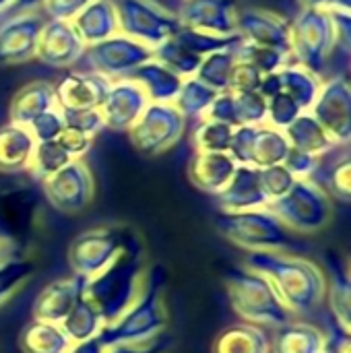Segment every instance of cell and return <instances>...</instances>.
<instances>
[{
	"mask_svg": "<svg viewBox=\"0 0 351 353\" xmlns=\"http://www.w3.org/2000/svg\"><path fill=\"white\" fill-rule=\"evenodd\" d=\"M244 265L265 275L292 312L308 314L317 310L327 294L325 275L310 261L283 252L254 250L246 254Z\"/></svg>",
	"mask_w": 351,
	"mask_h": 353,
	"instance_id": "cell-1",
	"label": "cell"
},
{
	"mask_svg": "<svg viewBox=\"0 0 351 353\" xmlns=\"http://www.w3.org/2000/svg\"><path fill=\"white\" fill-rule=\"evenodd\" d=\"M143 267V246L134 236L103 271L87 279L85 298L97 308L106 327L112 325L137 300Z\"/></svg>",
	"mask_w": 351,
	"mask_h": 353,
	"instance_id": "cell-2",
	"label": "cell"
},
{
	"mask_svg": "<svg viewBox=\"0 0 351 353\" xmlns=\"http://www.w3.org/2000/svg\"><path fill=\"white\" fill-rule=\"evenodd\" d=\"M163 288L166 271L161 267L151 269L143 285V292L137 296V300L97 335L103 350L149 341L166 329L168 321L163 310Z\"/></svg>",
	"mask_w": 351,
	"mask_h": 353,
	"instance_id": "cell-3",
	"label": "cell"
},
{
	"mask_svg": "<svg viewBox=\"0 0 351 353\" xmlns=\"http://www.w3.org/2000/svg\"><path fill=\"white\" fill-rule=\"evenodd\" d=\"M232 310L250 325L281 327L292 321V310L279 298L271 281L252 269H230L223 277Z\"/></svg>",
	"mask_w": 351,
	"mask_h": 353,
	"instance_id": "cell-4",
	"label": "cell"
},
{
	"mask_svg": "<svg viewBox=\"0 0 351 353\" xmlns=\"http://www.w3.org/2000/svg\"><path fill=\"white\" fill-rule=\"evenodd\" d=\"M217 230L234 244L254 250L283 252L298 248V242L292 236V230L269 209H250V211H221L215 219Z\"/></svg>",
	"mask_w": 351,
	"mask_h": 353,
	"instance_id": "cell-5",
	"label": "cell"
},
{
	"mask_svg": "<svg viewBox=\"0 0 351 353\" xmlns=\"http://www.w3.org/2000/svg\"><path fill=\"white\" fill-rule=\"evenodd\" d=\"M290 48L300 66L321 74L335 52V31L327 8H300L290 21Z\"/></svg>",
	"mask_w": 351,
	"mask_h": 353,
	"instance_id": "cell-6",
	"label": "cell"
},
{
	"mask_svg": "<svg viewBox=\"0 0 351 353\" xmlns=\"http://www.w3.org/2000/svg\"><path fill=\"white\" fill-rule=\"evenodd\" d=\"M134 238L128 228L108 225L79 234L68 246V265L79 277H93L103 271Z\"/></svg>",
	"mask_w": 351,
	"mask_h": 353,
	"instance_id": "cell-7",
	"label": "cell"
},
{
	"mask_svg": "<svg viewBox=\"0 0 351 353\" xmlns=\"http://www.w3.org/2000/svg\"><path fill=\"white\" fill-rule=\"evenodd\" d=\"M269 209L290 228L304 234L323 230L331 219L329 194L308 178H298L290 192L271 203Z\"/></svg>",
	"mask_w": 351,
	"mask_h": 353,
	"instance_id": "cell-8",
	"label": "cell"
},
{
	"mask_svg": "<svg viewBox=\"0 0 351 353\" xmlns=\"http://www.w3.org/2000/svg\"><path fill=\"white\" fill-rule=\"evenodd\" d=\"M186 130V118L174 103H153L145 108L141 118L128 130L132 147L147 157L172 149Z\"/></svg>",
	"mask_w": 351,
	"mask_h": 353,
	"instance_id": "cell-9",
	"label": "cell"
},
{
	"mask_svg": "<svg viewBox=\"0 0 351 353\" xmlns=\"http://www.w3.org/2000/svg\"><path fill=\"white\" fill-rule=\"evenodd\" d=\"M228 153L238 165L263 170L283 163L290 153V143L283 130L263 122L234 128Z\"/></svg>",
	"mask_w": 351,
	"mask_h": 353,
	"instance_id": "cell-10",
	"label": "cell"
},
{
	"mask_svg": "<svg viewBox=\"0 0 351 353\" xmlns=\"http://www.w3.org/2000/svg\"><path fill=\"white\" fill-rule=\"evenodd\" d=\"M120 21V33L157 48L182 27L174 12L161 8L153 0H118L114 2Z\"/></svg>",
	"mask_w": 351,
	"mask_h": 353,
	"instance_id": "cell-11",
	"label": "cell"
},
{
	"mask_svg": "<svg viewBox=\"0 0 351 353\" xmlns=\"http://www.w3.org/2000/svg\"><path fill=\"white\" fill-rule=\"evenodd\" d=\"M83 58L91 64L93 72H99L108 79H120L130 74L137 66L153 60V48L124 33H116L99 43L87 46Z\"/></svg>",
	"mask_w": 351,
	"mask_h": 353,
	"instance_id": "cell-12",
	"label": "cell"
},
{
	"mask_svg": "<svg viewBox=\"0 0 351 353\" xmlns=\"http://www.w3.org/2000/svg\"><path fill=\"white\" fill-rule=\"evenodd\" d=\"M48 203L62 213H79L93 199V176L83 159H72L62 170L41 180Z\"/></svg>",
	"mask_w": 351,
	"mask_h": 353,
	"instance_id": "cell-13",
	"label": "cell"
},
{
	"mask_svg": "<svg viewBox=\"0 0 351 353\" xmlns=\"http://www.w3.org/2000/svg\"><path fill=\"white\" fill-rule=\"evenodd\" d=\"M317 122L337 145H350L351 139V85L348 77H333L321 85L310 108Z\"/></svg>",
	"mask_w": 351,
	"mask_h": 353,
	"instance_id": "cell-14",
	"label": "cell"
},
{
	"mask_svg": "<svg viewBox=\"0 0 351 353\" xmlns=\"http://www.w3.org/2000/svg\"><path fill=\"white\" fill-rule=\"evenodd\" d=\"M35 201L23 190L0 192V244L8 256H23L21 250L29 240L35 223Z\"/></svg>",
	"mask_w": 351,
	"mask_h": 353,
	"instance_id": "cell-15",
	"label": "cell"
},
{
	"mask_svg": "<svg viewBox=\"0 0 351 353\" xmlns=\"http://www.w3.org/2000/svg\"><path fill=\"white\" fill-rule=\"evenodd\" d=\"M147 105L149 99L145 91L128 77H120L110 83L108 93L99 105V112L106 128L116 132H128Z\"/></svg>",
	"mask_w": 351,
	"mask_h": 353,
	"instance_id": "cell-16",
	"label": "cell"
},
{
	"mask_svg": "<svg viewBox=\"0 0 351 353\" xmlns=\"http://www.w3.org/2000/svg\"><path fill=\"white\" fill-rule=\"evenodd\" d=\"M85 41L70 21L48 19L37 39L35 60L50 68H70L85 54Z\"/></svg>",
	"mask_w": 351,
	"mask_h": 353,
	"instance_id": "cell-17",
	"label": "cell"
},
{
	"mask_svg": "<svg viewBox=\"0 0 351 353\" xmlns=\"http://www.w3.org/2000/svg\"><path fill=\"white\" fill-rule=\"evenodd\" d=\"M238 2L236 0H180L174 12L180 25L213 35H238Z\"/></svg>",
	"mask_w": 351,
	"mask_h": 353,
	"instance_id": "cell-18",
	"label": "cell"
},
{
	"mask_svg": "<svg viewBox=\"0 0 351 353\" xmlns=\"http://www.w3.org/2000/svg\"><path fill=\"white\" fill-rule=\"evenodd\" d=\"M46 19L35 10L17 12L0 25V62L21 64L35 58V48Z\"/></svg>",
	"mask_w": 351,
	"mask_h": 353,
	"instance_id": "cell-19",
	"label": "cell"
},
{
	"mask_svg": "<svg viewBox=\"0 0 351 353\" xmlns=\"http://www.w3.org/2000/svg\"><path fill=\"white\" fill-rule=\"evenodd\" d=\"M236 33L242 41L273 48L283 54H292L290 48V21L277 12L265 8H242L236 21Z\"/></svg>",
	"mask_w": 351,
	"mask_h": 353,
	"instance_id": "cell-20",
	"label": "cell"
},
{
	"mask_svg": "<svg viewBox=\"0 0 351 353\" xmlns=\"http://www.w3.org/2000/svg\"><path fill=\"white\" fill-rule=\"evenodd\" d=\"M112 79L99 72H68L56 89V103L60 110H99Z\"/></svg>",
	"mask_w": 351,
	"mask_h": 353,
	"instance_id": "cell-21",
	"label": "cell"
},
{
	"mask_svg": "<svg viewBox=\"0 0 351 353\" xmlns=\"http://www.w3.org/2000/svg\"><path fill=\"white\" fill-rule=\"evenodd\" d=\"M321 79L319 74L302 68L300 64H285L279 70L265 74L259 87V93L267 99L277 91H285L288 95H292L298 105L302 108V112H310L319 91H321Z\"/></svg>",
	"mask_w": 351,
	"mask_h": 353,
	"instance_id": "cell-22",
	"label": "cell"
},
{
	"mask_svg": "<svg viewBox=\"0 0 351 353\" xmlns=\"http://www.w3.org/2000/svg\"><path fill=\"white\" fill-rule=\"evenodd\" d=\"M85 285L87 279L79 275L48 283L33 302V319L60 325L85 294Z\"/></svg>",
	"mask_w": 351,
	"mask_h": 353,
	"instance_id": "cell-23",
	"label": "cell"
},
{
	"mask_svg": "<svg viewBox=\"0 0 351 353\" xmlns=\"http://www.w3.org/2000/svg\"><path fill=\"white\" fill-rule=\"evenodd\" d=\"M221 211H250L269 207V201L261 188L259 170L250 165H238L228 186L215 196Z\"/></svg>",
	"mask_w": 351,
	"mask_h": 353,
	"instance_id": "cell-24",
	"label": "cell"
},
{
	"mask_svg": "<svg viewBox=\"0 0 351 353\" xmlns=\"http://www.w3.org/2000/svg\"><path fill=\"white\" fill-rule=\"evenodd\" d=\"M238 163L230 153H201L197 151L188 163L190 182L207 194L217 196L232 180Z\"/></svg>",
	"mask_w": 351,
	"mask_h": 353,
	"instance_id": "cell-25",
	"label": "cell"
},
{
	"mask_svg": "<svg viewBox=\"0 0 351 353\" xmlns=\"http://www.w3.org/2000/svg\"><path fill=\"white\" fill-rule=\"evenodd\" d=\"M70 23L85 41V46L99 43L120 33L118 10L112 0H91Z\"/></svg>",
	"mask_w": 351,
	"mask_h": 353,
	"instance_id": "cell-26",
	"label": "cell"
},
{
	"mask_svg": "<svg viewBox=\"0 0 351 353\" xmlns=\"http://www.w3.org/2000/svg\"><path fill=\"white\" fill-rule=\"evenodd\" d=\"M130 81H134L153 103H172L182 87V77H178L174 70H170L166 64L157 62L155 58L137 66L130 74H126Z\"/></svg>",
	"mask_w": 351,
	"mask_h": 353,
	"instance_id": "cell-27",
	"label": "cell"
},
{
	"mask_svg": "<svg viewBox=\"0 0 351 353\" xmlns=\"http://www.w3.org/2000/svg\"><path fill=\"white\" fill-rule=\"evenodd\" d=\"M56 89L48 81H31L25 87H21L8 108V118L12 124L29 126L39 114L56 108Z\"/></svg>",
	"mask_w": 351,
	"mask_h": 353,
	"instance_id": "cell-28",
	"label": "cell"
},
{
	"mask_svg": "<svg viewBox=\"0 0 351 353\" xmlns=\"http://www.w3.org/2000/svg\"><path fill=\"white\" fill-rule=\"evenodd\" d=\"M341 145H337L335 149H331L329 153L319 157V165L314 170V174L308 178L312 180L317 186H321L327 194L331 192L337 201H341L343 205H350L351 201V161L348 149L343 151V155H337V149Z\"/></svg>",
	"mask_w": 351,
	"mask_h": 353,
	"instance_id": "cell-29",
	"label": "cell"
},
{
	"mask_svg": "<svg viewBox=\"0 0 351 353\" xmlns=\"http://www.w3.org/2000/svg\"><path fill=\"white\" fill-rule=\"evenodd\" d=\"M33 149H35V139L27 126L12 124V122L0 126V172L2 174L27 172L31 165Z\"/></svg>",
	"mask_w": 351,
	"mask_h": 353,
	"instance_id": "cell-30",
	"label": "cell"
},
{
	"mask_svg": "<svg viewBox=\"0 0 351 353\" xmlns=\"http://www.w3.org/2000/svg\"><path fill=\"white\" fill-rule=\"evenodd\" d=\"M325 343L327 337L319 327L290 321L288 325L275 329L269 353H323Z\"/></svg>",
	"mask_w": 351,
	"mask_h": 353,
	"instance_id": "cell-31",
	"label": "cell"
},
{
	"mask_svg": "<svg viewBox=\"0 0 351 353\" xmlns=\"http://www.w3.org/2000/svg\"><path fill=\"white\" fill-rule=\"evenodd\" d=\"M283 134L292 149H298V151L314 155V157H321L337 147V143L329 137V132L317 122V118L310 112L300 114L283 130Z\"/></svg>",
	"mask_w": 351,
	"mask_h": 353,
	"instance_id": "cell-32",
	"label": "cell"
},
{
	"mask_svg": "<svg viewBox=\"0 0 351 353\" xmlns=\"http://www.w3.org/2000/svg\"><path fill=\"white\" fill-rule=\"evenodd\" d=\"M271 337L259 325L236 323L225 327L213 341V353H269Z\"/></svg>",
	"mask_w": 351,
	"mask_h": 353,
	"instance_id": "cell-33",
	"label": "cell"
},
{
	"mask_svg": "<svg viewBox=\"0 0 351 353\" xmlns=\"http://www.w3.org/2000/svg\"><path fill=\"white\" fill-rule=\"evenodd\" d=\"M19 347L23 353H68L72 341L60 325L33 319L23 327Z\"/></svg>",
	"mask_w": 351,
	"mask_h": 353,
	"instance_id": "cell-34",
	"label": "cell"
},
{
	"mask_svg": "<svg viewBox=\"0 0 351 353\" xmlns=\"http://www.w3.org/2000/svg\"><path fill=\"white\" fill-rule=\"evenodd\" d=\"M60 327L72 343H81V341L97 337L101 329L106 327V323L99 316L97 308L83 294L79 302L74 304V308L70 310V314L60 323Z\"/></svg>",
	"mask_w": 351,
	"mask_h": 353,
	"instance_id": "cell-35",
	"label": "cell"
},
{
	"mask_svg": "<svg viewBox=\"0 0 351 353\" xmlns=\"http://www.w3.org/2000/svg\"><path fill=\"white\" fill-rule=\"evenodd\" d=\"M236 48H225V50H217V52H211L207 54L197 72H194V79H199L201 83H205L207 87L215 89L217 93L221 91H228L230 89V77H232V70L238 62L236 58Z\"/></svg>",
	"mask_w": 351,
	"mask_h": 353,
	"instance_id": "cell-36",
	"label": "cell"
},
{
	"mask_svg": "<svg viewBox=\"0 0 351 353\" xmlns=\"http://www.w3.org/2000/svg\"><path fill=\"white\" fill-rule=\"evenodd\" d=\"M215 97H217L215 89L207 87L205 83H201L194 77H188L182 81V87H180L178 95L172 103L180 110V114L186 120L188 118H203Z\"/></svg>",
	"mask_w": 351,
	"mask_h": 353,
	"instance_id": "cell-37",
	"label": "cell"
},
{
	"mask_svg": "<svg viewBox=\"0 0 351 353\" xmlns=\"http://www.w3.org/2000/svg\"><path fill=\"white\" fill-rule=\"evenodd\" d=\"M153 58L157 62L166 64L170 70H174L182 79L194 77V72L203 60L197 54H192L188 48H184L174 35L170 39H166L163 43H159L157 48H153Z\"/></svg>",
	"mask_w": 351,
	"mask_h": 353,
	"instance_id": "cell-38",
	"label": "cell"
},
{
	"mask_svg": "<svg viewBox=\"0 0 351 353\" xmlns=\"http://www.w3.org/2000/svg\"><path fill=\"white\" fill-rule=\"evenodd\" d=\"M333 279H331V288H329V306L333 312V319L337 323V327L345 333H350V310H351V281L348 267H339L333 265L331 269Z\"/></svg>",
	"mask_w": 351,
	"mask_h": 353,
	"instance_id": "cell-39",
	"label": "cell"
},
{
	"mask_svg": "<svg viewBox=\"0 0 351 353\" xmlns=\"http://www.w3.org/2000/svg\"><path fill=\"white\" fill-rule=\"evenodd\" d=\"M70 161H72L70 155L60 147L58 141H43V143H35L31 165L27 172H31V176L41 182L50 178L52 174H56L58 170H62Z\"/></svg>",
	"mask_w": 351,
	"mask_h": 353,
	"instance_id": "cell-40",
	"label": "cell"
},
{
	"mask_svg": "<svg viewBox=\"0 0 351 353\" xmlns=\"http://www.w3.org/2000/svg\"><path fill=\"white\" fill-rule=\"evenodd\" d=\"M230 93H232L236 128L267 122V99L259 91H234V89H230Z\"/></svg>",
	"mask_w": 351,
	"mask_h": 353,
	"instance_id": "cell-41",
	"label": "cell"
},
{
	"mask_svg": "<svg viewBox=\"0 0 351 353\" xmlns=\"http://www.w3.org/2000/svg\"><path fill=\"white\" fill-rule=\"evenodd\" d=\"M236 58L238 62H246L250 66H254L263 77L271 74L275 70H279L281 66L288 64V54L273 50V48H263V46H254L248 41H240L236 48Z\"/></svg>",
	"mask_w": 351,
	"mask_h": 353,
	"instance_id": "cell-42",
	"label": "cell"
},
{
	"mask_svg": "<svg viewBox=\"0 0 351 353\" xmlns=\"http://www.w3.org/2000/svg\"><path fill=\"white\" fill-rule=\"evenodd\" d=\"M232 134L234 126L201 118V124L194 130V147L201 153H228Z\"/></svg>",
	"mask_w": 351,
	"mask_h": 353,
	"instance_id": "cell-43",
	"label": "cell"
},
{
	"mask_svg": "<svg viewBox=\"0 0 351 353\" xmlns=\"http://www.w3.org/2000/svg\"><path fill=\"white\" fill-rule=\"evenodd\" d=\"M35 263L25 256H8L0 261V304H4L31 275Z\"/></svg>",
	"mask_w": 351,
	"mask_h": 353,
	"instance_id": "cell-44",
	"label": "cell"
},
{
	"mask_svg": "<svg viewBox=\"0 0 351 353\" xmlns=\"http://www.w3.org/2000/svg\"><path fill=\"white\" fill-rule=\"evenodd\" d=\"M300 114H304L302 108L285 91H277L271 97H267V124L285 130Z\"/></svg>",
	"mask_w": 351,
	"mask_h": 353,
	"instance_id": "cell-45",
	"label": "cell"
},
{
	"mask_svg": "<svg viewBox=\"0 0 351 353\" xmlns=\"http://www.w3.org/2000/svg\"><path fill=\"white\" fill-rule=\"evenodd\" d=\"M259 178H261V188H263L269 205L279 201L281 196H285L290 192V188L294 186V182L298 180L283 163L259 170Z\"/></svg>",
	"mask_w": 351,
	"mask_h": 353,
	"instance_id": "cell-46",
	"label": "cell"
},
{
	"mask_svg": "<svg viewBox=\"0 0 351 353\" xmlns=\"http://www.w3.org/2000/svg\"><path fill=\"white\" fill-rule=\"evenodd\" d=\"M35 139V143H43V141H56L58 134L66 128L64 124V116L60 112V108H52L43 114H39L29 126H27Z\"/></svg>",
	"mask_w": 351,
	"mask_h": 353,
	"instance_id": "cell-47",
	"label": "cell"
},
{
	"mask_svg": "<svg viewBox=\"0 0 351 353\" xmlns=\"http://www.w3.org/2000/svg\"><path fill=\"white\" fill-rule=\"evenodd\" d=\"M60 112L64 116L66 128H74L91 139L106 128L99 110H60Z\"/></svg>",
	"mask_w": 351,
	"mask_h": 353,
	"instance_id": "cell-48",
	"label": "cell"
},
{
	"mask_svg": "<svg viewBox=\"0 0 351 353\" xmlns=\"http://www.w3.org/2000/svg\"><path fill=\"white\" fill-rule=\"evenodd\" d=\"M91 0H41V8L48 19L72 21Z\"/></svg>",
	"mask_w": 351,
	"mask_h": 353,
	"instance_id": "cell-49",
	"label": "cell"
},
{
	"mask_svg": "<svg viewBox=\"0 0 351 353\" xmlns=\"http://www.w3.org/2000/svg\"><path fill=\"white\" fill-rule=\"evenodd\" d=\"M329 10V8H327ZM331 21H333V31H335V52L345 56V62L350 60L351 48V12H339V10H329ZM333 52V54H335Z\"/></svg>",
	"mask_w": 351,
	"mask_h": 353,
	"instance_id": "cell-50",
	"label": "cell"
},
{
	"mask_svg": "<svg viewBox=\"0 0 351 353\" xmlns=\"http://www.w3.org/2000/svg\"><path fill=\"white\" fill-rule=\"evenodd\" d=\"M261 81H263V74L254 66H250L246 62H236L232 77H230V89H234V91H259Z\"/></svg>",
	"mask_w": 351,
	"mask_h": 353,
	"instance_id": "cell-51",
	"label": "cell"
},
{
	"mask_svg": "<svg viewBox=\"0 0 351 353\" xmlns=\"http://www.w3.org/2000/svg\"><path fill=\"white\" fill-rule=\"evenodd\" d=\"M56 141H58L60 147L70 155V159H81L83 155L89 153V149H91V145H93V139H91V137H87V134H83V132H79V130H74V128H64V130L58 134Z\"/></svg>",
	"mask_w": 351,
	"mask_h": 353,
	"instance_id": "cell-52",
	"label": "cell"
},
{
	"mask_svg": "<svg viewBox=\"0 0 351 353\" xmlns=\"http://www.w3.org/2000/svg\"><path fill=\"white\" fill-rule=\"evenodd\" d=\"M283 165H285L296 178H310V176L314 174L317 165H319V157L308 155V153H302V151L290 147V153H288Z\"/></svg>",
	"mask_w": 351,
	"mask_h": 353,
	"instance_id": "cell-53",
	"label": "cell"
},
{
	"mask_svg": "<svg viewBox=\"0 0 351 353\" xmlns=\"http://www.w3.org/2000/svg\"><path fill=\"white\" fill-rule=\"evenodd\" d=\"M161 335V333H159ZM159 335H155L149 341H141V343H128V345H116L106 350V353H166L168 352V343L159 341Z\"/></svg>",
	"mask_w": 351,
	"mask_h": 353,
	"instance_id": "cell-54",
	"label": "cell"
},
{
	"mask_svg": "<svg viewBox=\"0 0 351 353\" xmlns=\"http://www.w3.org/2000/svg\"><path fill=\"white\" fill-rule=\"evenodd\" d=\"M325 352L327 353H350V333L341 331L337 327V331L333 333L331 339H327L325 343Z\"/></svg>",
	"mask_w": 351,
	"mask_h": 353,
	"instance_id": "cell-55",
	"label": "cell"
},
{
	"mask_svg": "<svg viewBox=\"0 0 351 353\" xmlns=\"http://www.w3.org/2000/svg\"><path fill=\"white\" fill-rule=\"evenodd\" d=\"M68 353H106L103 345L99 343L97 337L81 341V343H72V347L68 350Z\"/></svg>",
	"mask_w": 351,
	"mask_h": 353,
	"instance_id": "cell-56",
	"label": "cell"
},
{
	"mask_svg": "<svg viewBox=\"0 0 351 353\" xmlns=\"http://www.w3.org/2000/svg\"><path fill=\"white\" fill-rule=\"evenodd\" d=\"M37 6H41V0H17V2H14V8H17L19 12L33 10V8H37Z\"/></svg>",
	"mask_w": 351,
	"mask_h": 353,
	"instance_id": "cell-57",
	"label": "cell"
},
{
	"mask_svg": "<svg viewBox=\"0 0 351 353\" xmlns=\"http://www.w3.org/2000/svg\"><path fill=\"white\" fill-rule=\"evenodd\" d=\"M329 10H339V12H351V0H331Z\"/></svg>",
	"mask_w": 351,
	"mask_h": 353,
	"instance_id": "cell-58",
	"label": "cell"
},
{
	"mask_svg": "<svg viewBox=\"0 0 351 353\" xmlns=\"http://www.w3.org/2000/svg\"><path fill=\"white\" fill-rule=\"evenodd\" d=\"M300 8H327L331 0H296Z\"/></svg>",
	"mask_w": 351,
	"mask_h": 353,
	"instance_id": "cell-59",
	"label": "cell"
},
{
	"mask_svg": "<svg viewBox=\"0 0 351 353\" xmlns=\"http://www.w3.org/2000/svg\"><path fill=\"white\" fill-rule=\"evenodd\" d=\"M17 0H0V14H6L10 8H14Z\"/></svg>",
	"mask_w": 351,
	"mask_h": 353,
	"instance_id": "cell-60",
	"label": "cell"
},
{
	"mask_svg": "<svg viewBox=\"0 0 351 353\" xmlns=\"http://www.w3.org/2000/svg\"><path fill=\"white\" fill-rule=\"evenodd\" d=\"M4 259H8V252H6V248L0 244V261H4Z\"/></svg>",
	"mask_w": 351,
	"mask_h": 353,
	"instance_id": "cell-61",
	"label": "cell"
},
{
	"mask_svg": "<svg viewBox=\"0 0 351 353\" xmlns=\"http://www.w3.org/2000/svg\"><path fill=\"white\" fill-rule=\"evenodd\" d=\"M323 353H327V352H323Z\"/></svg>",
	"mask_w": 351,
	"mask_h": 353,
	"instance_id": "cell-62",
	"label": "cell"
}]
</instances>
